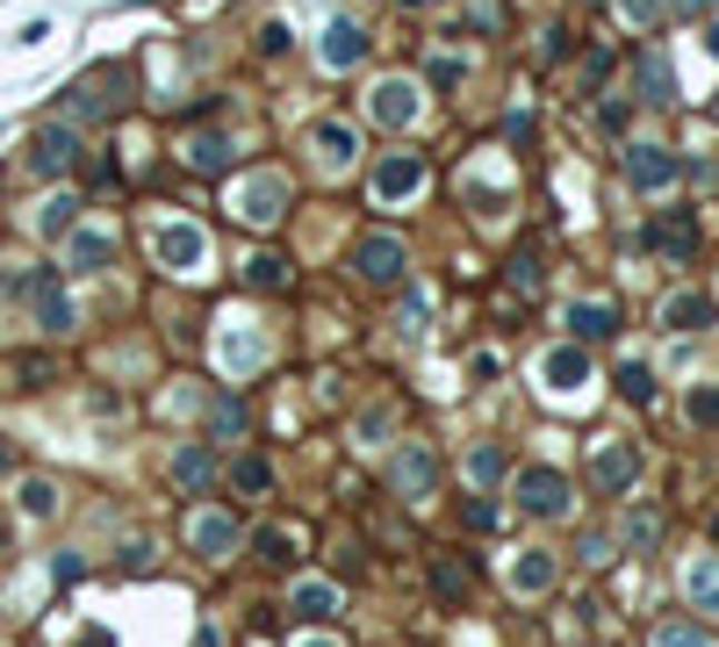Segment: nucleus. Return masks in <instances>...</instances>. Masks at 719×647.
<instances>
[{
  "label": "nucleus",
  "instance_id": "f257e3e1",
  "mask_svg": "<svg viewBox=\"0 0 719 647\" xmlns=\"http://www.w3.org/2000/svg\"><path fill=\"white\" fill-rule=\"evenodd\" d=\"M389 489H396L403 504H432V497H439V454H432L425 439H403V446L389 454Z\"/></svg>",
  "mask_w": 719,
  "mask_h": 647
},
{
  "label": "nucleus",
  "instance_id": "f03ea898",
  "mask_svg": "<svg viewBox=\"0 0 719 647\" xmlns=\"http://www.w3.org/2000/svg\"><path fill=\"white\" fill-rule=\"evenodd\" d=\"M511 497H518V511L526 518H569V475L561 468H518L511 475Z\"/></svg>",
  "mask_w": 719,
  "mask_h": 647
},
{
  "label": "nucleus",
  "instance_id": "7ed1b4c3",
  "mask_svg": "<svg viewBox=\"0 0 719 647\" xmlns=\"http://www.w3.org/2000/svg\"><path fill=\"white\" fill-rule=\"evenodd\" d=\"M231 209H238L252 230H273V223L288 216V173H273V166H267V173H244L238 195H231Z\"/></svg>",
  "mask_w": 719,
  "mask_h": 647
},
{
  "label": "nucleus",
  "instance_id": "20e7f679",
  "mask_svg": "<svg viewBox=\"0 0 719 647\" xmlns=\"http://www.w3.org/2000/svg\"><path fill=\"white\" fill-rule=\"evenodd\" d=\"M238 547H244V526L231 511H217V504L188 511V554H194V561H231Z\"/></svg>",
  "mask_w": 719,
  "mask_h": 647
},
{
  "label": "nucleus",
  "instance_id": "39448f33",
  "mask_svg": "<svg viewBox=\"0 0 719 647\" xmlns=\"http://www.w3.org/2000/svg\"><path fill=\"white\" fill-rule=\"evenodd\" d=\"M425 180H432V166H425V151H389V159L375 166V202L396 209V202H418Z\"/></svg>",
  "mask_w": 719,
  "mask_h": 647
},
{
  "label": "nucleus",
  "instance_id": "423d86ee",
  "mask_svg": "<svg viewBox=\"0 0 719 647\" xmlns=\"http://www.w3.org/2000/svg\"><path fill=\"white\" fill-rule=\"evenodd\" d=\"M151 252H159V267L166 273H202L209 267V238H202V223H159V238H151Z\"/></svg>",
  "mask_w": 719,
  "mask_h": 647
},
{
  "label": "nucleus",
  "instance_id": "0eeeda50",
  "mask_svg": "<svg viewBox=\"0 0 719 647\" xmlns=\"http://www.w3.org/2000/svg\"><path fill=\"white\" fill-rule=\"evenodd\" d=\"M403 267H410V252H403V238H389V230H375V238L353 245V273L367 288H396V281H403Z\"/></svg>",
  "mask_w": 719,
  "mask_h": 647
},
{
  "label": "nucleus",
  "instance_id": "6e6552de",
  "mask_svg": "<svg viewBox=\"0 0 719 647\" xmlns=\"http://www.w3.org/2000/svg\"><path fill=\"white\" fill-rule=\"evenodd\" d=\"M367 116L381 122V130H410V122L425 116V94H418V80H375V94H367Z\"/></svg>",
  "mask_w": 719,
  "mask_h": 647
},
{
  "label": "nucleus",
  "instance_id": "1a4fd4ad",
  "mask_svg": "<svg viewBox=\"0 0 719 647\" xmlns=\"http://www.w3.org/2000/svg\"><path fill=\"white\" fill-rule=\"evenodd\" d=\"M640 245H648V252H662L669 267H691V252H698V223H691V209H662L648 230H640Z\"/></svg>",
  "mask_w": 719,
  "mask_h": 647
},
{
  "label": "nucleus",
  "instance_id": "9d476101",
  "mask_svg": "<svg viewBox=\"0 0 719 647\" xmlns=\"http://www.w3.org/2000/svg\"><path fill=\"white\" fill-rule=\"evenodd\" d=\"M29 310H37V331H51V338L72 331V296L58 288V267H37V273H29Z\"/></svg>",
  "mask_w": 719,
  "mask_h": 647
},
{
  "label": "nucleus",
  "instance_id": "9b49d317",
  "mask_svg": "<svg viewBox=\"0 0 719 647\" xmlns=\"http://www.w3.org/2000/svg\"><path fill=\"white\" fill-rule=\"evenodd\" d=\"M677 173H683V159L669 145H626V180H633L640 195H662Z\"/></svg>",
  "mask_w": 719,
  "mask_h": 647
},
{
  "label": "nucleus",
  "instance_id": "f8f14e48",
  "mask_svg": "<svg viewBox=\"0 0 719 647\" xmlns=\"http://www.w3.org/2000/svg\"><path fill=\"white\" fill-rule=\"evenodd\" d=\"M590 381V352L583 346H547L540 352V389L547 396H583Z\"/></svg>",
  "mask_w": 719,
  "mask_h": 647
},
{
  "label": "nucleus",
  "instance_id": "ddd939ff",
  "mask_svg": "<svg viewBox=\"0 0 719 647\" xmlns=\"http://www.w3.org/2000/svg\"><path fill=\"white\" fill-rule=\"evenodd\" d=\"M259 360H267V338H259V331H244V324H231V317H223V331H217V367H223V375H231V381H244V375H252Z\"/></svg>",
  "mask_w": 719,
  "mask_h": 647
},
{
  "label": "nucleus",
  "instance_id": "4468645a",
  "mask_svg": "<svg viewBox=\"0 0 719 647\" xmlns=\"http://www.w3.org/2000/svg\"><path fill=\"white\" fill-rule=\"evenodd\" d=\"M590 482L611 489V497H619V489H633V482H640V454H633L626 439H605L598 454H590Z\"/></svg>",
  "mask_w": 719,
  "mask_h": 647
},
{
  "label": "nucleus",
  "instance_id": "2eb2a0df",
  "mask_svg": "<svg viewBox=\"0 0 719 647\" xmlns=\"http://www.w3.org/2000/svg\"><path fill=\"white\" fill-rule=\"evenodd\" d=\"M72 159H80V130H72V122H51V130H37V145H29V166H37L43 180H51V173H72Z\"/></svg>",
  "mask_w": 719,
  "mask_h": 647
},
{
  "label": "nucleus",
  "instance_id": "dca6fc26",
  "mask_svg": "<svg viewBox=\"0 0 719 647\" xmlns=\"http://www.w3.org/2000/svg\"><path fill=\"white\" fill-rule=\"evenodd\" d=\"M360 58H367V29L339 14V22L324 29V43H317V66H324V72H353Z\"/></svg>",
  "mask_w": 719,
  "mask_h": 647
},
{
  "label": "nucleus",
  "instance_id": "f3484780",
  "mask_svg": "<svg viewBox=\"0 0 719 647\" xmlns=\"http://www.w3.org/2000/svg\"><path fill=\"white\" fill-rule=\"evenodd\" d=\"M116 259V230L94 223V230H66V267L72 273H101Z\"/></svg>",
  "mask_w": 719,
  "mask_h": 647
},
{
  "label": "nucleus",
  "instance_id": "a211bd4d",
  "mask_svg": "<svg viewBox=\"0 0 719 647\" xmlns=\"http://www.w3.org/2000/svg\"><path fill=\"white\" fill-rule=\"evenodd\" d=\"M166 482H173L180 497H202V489L217 482V454H209V446H180V454L166 460Z\"/></svg>",
  "mask_w": 719,
  "mask_h": 647
},
{
  "label": "nucleus",
  "instance_id": "6ab92c4d",
  "mask_svg": "<svg viewBox=\"0 0 719 647\" xmlns=\"http://www.w3.org/2000/svg\"><path fill=\"white\" fill-rule=\"evenodd\" d=\"M310 151H317V166H324V173H339V166H353L360 137L346 130L339 116H324V122H310Z\"/></svg>",
  "mask_w": 719,
  "mask_h": 647
},
{
  "label": "nucleus",
  "instance_id": "aec40b11",
  "mask_svg": "<svg viewBox=\"0 0 719 647\" xmlns=\"http://www.w3.org/2000/svg\"><path fill=\"white\" fill-rule=\"evenodd\" d=\"M555 576H561L555 554H547V547H526V554L511 561V576H503V583H511V597H547V590H555Z\"/></svg>",
  "mask_w": 719,
  "mask_h": 647
},
{
  "label": "nucleus",
  "instance_id": "412c9836",
  "mask_svg": "<svg viewBox=\"0 0 719 647\" xmlns=\"http://www.w3.org/2000/svg\"><path fill=\"white\" fill-rule=\"evenodd\" d=\"M683 605L719 619V554H698V561L683 568Z\"/></svg>",
  "mask_w": 719,
  "mask_h": 647
},
{
  "label": "nucleus",
  "instance_id": "4be33fe9",
  "mask_svg": "<svg viewBox=\"0 0 719 647\" xmlns=\"http://www.w3.org/2000/svg\"><path fill=\"white\" fill-rule=\"evenodd\" d=\"M611 331H619V310H611V302H569V346H598Z\"/></svg>",
  "mask_w": 719,
  "mask_h": 647
},
{
  "label": "nucleus",
  "instance_id": "5701e85b",
  "mask_svg": "<svg viewBox=\"0 0 719 647\" xmlns=\"http://www.w3.org/2000/svg\"><path fill=\"white\" fill-rule=\"evenodd\" d=\"M712 317H719V302H712V296H698V288H683V296H669V302H662V324H669V331H706Z\"/></svg>",
  "mask_w": 719,
  "mask_h": 647
},
{
  "label": "nucleus",
  "instance_id": "b1692460",
  "mask_svg": "<svg viewBox=\"0 0 719 647\" xmlns=\"http://www.w3.org/2000/svg\"><path fill=\"white\" fill-rule=\"evenodd\" d=\"M432 590H439V605H468L476 597V568L453 561V554H432Z\"/></svg>",
  "mask_w": 719,
  "mask_h": 647
},
{
  "label": "nucleus",
  "instance_id": "393cba45",
  "mask_svg": "<svg viewBox=\"0 0 719 647\" xmlns=\"http://www.w3.org/2000/svg\"><path fill=\"white\" fill-rule=\"evenodd\" d=\"M288 611H302V619H331V611H339V583L302 576L296 590H288Z\"/></svg>",
  "mask_w": 719,
  "mask_h": 647
},
{
  "label": "nucleus",
  "instance_id": "a878e982",
  "mask_svg": "<svg viewBox=\"0 0 719 647\" xmlns=\"http://www.w3.org/2000/svg\"><path fill=\"white\" fill-rule=\"evenodd\" d=\"M231 159H238V145H231L223 130L188 137V166H194V173H231Z\"/></svg>",
  "mask_w": 719,
  "mask_h": 647
},
{
  "label": "nucleus",
  "instance_id": "bb28decb",
  "mask_svg": "<svg viewBox=\"0 0 719 647\" xmlns=\"http://www.w3.org/2000/svg\"><path fill=\"white\" fill-rule=\"evenodd\" d=\"M461 468H468V482H476V489H497L511 460H503V446H497V439H482V446H468V460H461Z\"/></svg>",
  "mask_w": 719,
  "mask_h": 647
},
{
  "label": "nucleus",
  "instance_id": "cd10ccee",
  "mask_svg": "<svg viewBox=\"0 0 719 647\" xmlns=\"http://www.w3.org/2000/svg\"><path fill=\"white\" fill-rule=\"evenodd\" d=\"M109 87H122V80H116V72H87V80H80V87H72V101H66V108H72V116H101V108H109V101H116V94H109Z\"/></svg>",
  "mask_w": 719,
  "mask_h": 647
},
{
  "label": "nucleus",
  "instance_id": "c85d7f7f",
  "mask_svg": "<svg viewBox=\"0 0 719 647\" xmlns=\"http://www.w3.org/2000/svg\"><path fill=\"white\" fill-rule=\"evenodd\" d=\"M503 281L518 288V296H540V281H547V267H540V252L532 245H518L511 259H503Z\"/></svg>",
  "mask_w": 719,
  "mask_h": 647
},
{
  "label": "nucleus",
  "instance_id": "c756f323",
  "mask_svg": "<svg viewBox=\"0 0 719 647\" xmlns=\"http://www.w3.org/2000/svg\"><path fill=\"white\" fill-rule=\"evenodd\" d=\"M37 230H43V238H66V230H80V195H51V202L37 209Z\"/></svg>",
  "mask_w": 719,
  "mask_h": 647
},
{
  "label": "nucleus",
  "instance_id": "7c9ffc66",
  "mask_svg": "<svg viewBox=\"0 0 719 647\" xmlns=\"http://www.w3.org/2000/svg\"><path fill=\"white\" fill-rule=\"evenodd\" d=\"M244 281H252L259 296H273V288H288V259L281 252H252L244 259Z\"/></svg>",
  "mask_w": 719,
  "mask_h": 647
},
{
  "label": "nucleus",
  "instance_id": "2f4dec72",
  "mask_svg": "<svg viewBox=\"0 0 719 647\" xmlns=\"http://www.w3.org/2000/svg\"><path fill=\"white\" fill-rule=\"evenodd\" d=\"M231 489H244V497H267V489H273V468L259 454H238L231 460Z\"/></svg>",
  "mask_w": 719,
  "mask_h": 647
},
{
  "label": "nucleus",
  "instance_id": "473e14b6",
  "mask_svg": "<svg viewBox=\"0 0 719 647\" xmlns=\"http://www.w3.org/2000/svg\"><path fill=\"white\" fill-rule=\"evenodd\" d=\"M648 647H719L698 619H669V626H655V640Z\"/></svg>",
  "mask_w": 719,
  "mask_h": 647
},
{
  "label": "nucleus",
  "instance_id": "72a5a7b5",
  "mask_svg": "<svg viewBox=\"0 0 719 647\" xmlns=\"http://www.w3.org/2000/svg\"><path fill=\"white\" fill-rule=\"evenodd\" d=\"M244 425H252V418H244L238 396H217V404H209V439H238Z\"/></svg>",
  "mask_w": 719,
  "mask_h": 647
},
{
  "label": "nucleus",
  "instance_id": "f704fd0d",
  "mask_svg": "<svg viewBox=\"0 0 719 647\" xmlns=\"http://www.w3.org/2000/svg\"><path fill=\"white\" fill-rule=\"evenodd\" d=\"M619 396H626V404H655V367L648 360H626L619 367Z\"/></svg>",
  "mask_w": 719,
  "mask_h": 647
},
{
  "label": "nucleus",
  "instance_id": "c9c22d12",
  "mask_svg": "<svg viewBox=\"0 0 719 647\" xmlns=\"http://www.w3.org/2000/svg\"><path fill=\"white\" fill-rule=\"evenodd\" d=\"M58 511V482L51 475H29L22 482V518H51Z\"/></svg>",
  "mask_w": 719,
  "mask_h": 647
},
{
  "label": "nucleus",
  "instance_id": "e433bc0d",
  "mask_svg": "<svg viewBox=\"0 0 719 647\" xmlns=\"http://www.w3.org/2000/svg\"><path fill=\"white\" fill-rule=\"evenodd\" d=\"M640 87H648V101H669V66H662V51H640Z\"/></svg>",
  "mask_w": 719,
  "mask_h": 647
},
{
  "label": "nucleus",
  "instance_id": "4c0bfd02",
  "mask_svg": "<svg viewBox=\"0 0 719 647\" xmlns=\"http://www.w3.org/2000/svg\"><path fill=\"white\" fill-rule=\"evenodd\" d=\"M626 539H633V554H648L655 539H662V518L655 511H626Z\"/></svg>",
  "mask_w": 719,
  "mask_h": 647
},
{
  "label": "nucleus",
  "instance_id": "58836bf2",
  "mask_svg": "<svg viewBox=\"0 0 719 647\" xmlns=\"http://www.w3.org/2000/svg\"><path fill=\"white\" fill-rule=\"evenodd\" d=\"M576 561L583 568H611V532H576Z\"/></svg>",
  "mask_w": 719,
  "mask_h": 647
},
{
  "label": "nucleus",
  "instance_id": "ea45409f",
  "mask_svg": "<svg viewBox=\"0 0 719 647\" xmlns=\"http://www.w3.org/2000/svg\"><path fill=\"white\" fill-rule=\"evenodd\" d=\"M683 418L691 425H719V389H691L683 396Z\"/></svg>",
  "mask_w": 719,
  "mask_h": 647
},
{
  "label": "nucleus",
  "instance_id": "a19ab883",
  "mask_svg": "<svg viewBox=\"0 0 719 647\" xmlns=\"http://www.w3.org/2000/svg\"><path fill=\"white\" fill-rule=\"evenodd\" d=\"M662 8H669V0H619V14L633 29H655V22H662Z\"/></svg>",
  "mask_w": 719,
  "mask_h": 647
},
{
  "label": "nucleus",
  "instance_id": "79ce46f5",
  "mask_svg": "<svg viewBox=\"0 0 719 647\" xmlns=\"http://www.w3.org/2000/svg\"><path fill=\"white\" fill-rule=\"evenodd\" d=\"M461 80H468V58H453V51L432 58V87H461Z\"/></svg>",
  "mask_w": 719,
  "mask_h": 647
},
{
  "label": "nucleus",
  "instance_id": "37998d69",
  "mask_svg": "<svg viewBox=\"0 0 719 647\" xmlns=\"http://www.w3.org/2000/svg\"><path fill=\"white\" fill-rule=\"evenodd\" d=\"M252 547H259V561H288V532H281V526L252 532Z\"/></svg>",
  "mask_w": 719,
  "mask_h": 647
},
{
  "label": "nucleus",
  "instance_id": "c03bdc74",
  "mask_svg": "<svg viewBox=\"0 0 719 647\" xmlns=\"http://www.w3.org/2000/svg\"><path fill=\"white\" fill-rule=\"evenodd\" d=\"M389 425H396V410H367V418H360V446H381V439H389Z\"/></svg>",
  "mask_w": 719,
  "mask_h": 647
},
{
  "label": "nucleus",
  "instance_id": "a18cd8bd",
  "mask_svg": "<svg viewBox=\"0 0 719 647\" xmlns=\"http://www.w3.org/2000/svg\"><path fill=\"white\" fill-rule=\"evenodd\" d=\"M461 518H468V526H476V532H489V526H497V504H489V497H476V504H468Z\"/></svg>",
  "mask_w": 719,
  "mask_h": 647
},
{
  "label": "nucleus",
  "instance_id": "49530a36",
  "mask_svg": "<svg viewBox=\"0 0 719 647\" xmlns=\"http://www.w3.org/2000/svg\"><path fill=\"white\" fill-rule=\"evenodd\" d=\"M259 51H267V58L288 51V22H267V29H259Z\"/></svg>",
  "mask_w": 719,
  "mask_h": 647
},
{
  "label": "nucleus",
  "instance_id": "de8ad7c7",
  "mask_svg": "<svg viewBox=\"0 0 719 647\" xmlns=\"http://www.w3.org/2000/svg\"><path fill=\"white\" fill-rule=\"evenodd\" d=\"M0 475H14V446L8 439H0Z\"/></svg>",
  "mask_w": 719,
  "mask_h": 647
},
{
  "label": "nucleus",
  "instance_id": "09e8293b",
  "mask_svg": "<svg viewBox=\"0 0 719 647\" xmlns=\"http://www.w3.org/2000/svg\"><path fill=\"white\" fill-rule=\"evenodd\" d=\"M80 647H116V640H109V634H87V640H80Z\"/></svg>",
  "mask_w": 719,
  "mask_h": 647
},
{
  "label": "nucleus",
  "instance_id": "8fccbe9b",
  "mask_svg": "<svg viewBox=\"0 0 719 647\" xmlns=\"http://www.w3.org/2000/svg\"><path fill=\"white\" fill-rule=\"evenodd\" d=\"M677 8H683V14H698V8H706V0H677Z\"/></svg>",
  "mask_w": 719,
  "mask_h": 647
},
{
  "label": "nucleus",
  "instance_id": "3c124183",
  "mask_svg": "<svg viewBox=\"0 0 719 647\" xmlns=\"http://www.w3.org/2000/svg\"><path fill=\"white\" fill-rule=\"evenodd\" d=\"M0 554H8V518H0Z\"/></svg>",
  "mask_w": 719,
  "mask_h": 647
},
{
  "label": "nucleus",
  "instance_id": "603ef678",
  "mask_svg": "<svg viewBox=\"0 0 719 647\" xmlns=\"http://www.w3.org/2000/svg\"><path fill=\"white\" fill-rule=\"evenodd\" d=\"M302 647H339V640H302Z\"/></svg>",
  "mask_w": 719,
  "mask_h": 647
}]
</instances>
